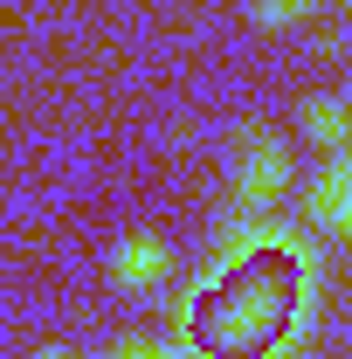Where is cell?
<instances>
[{
  "label": "cell",
  "instance_id": "obj_1",
  "mask_svg": "<svg viewBox=\"0 0 352 359\" xmlns=\"http://www.w3.org/2000/svg\"><path fill=\"white\" fill-rule=\"evenodd\" d=\"M311 325V276L290 228L263 215H235L221 235V256L187 290L180 332L201 359H297Z\"/></svg>",
  "mask_w": 352,
  "mask_h": 359
},
{
  "label": "cell",
  "instance_id": "obj_2",
  "mask_svg": "<svg viewBox=\"0 0 352 359\" xmlns=\"http://www.w3.org/2000/svg\"><path fill=\"white\" fill-rule=\"evenodd\" d=\"M283 187H290V152H283V138L249 132V138H242V166H235V194H242V208L263 215Z\"/></svg>",
  "mask_w": 352,
  "mask_h": 359
},
{
  "label": "cell",
  "instance_id": "obj_3",
  "mask_svg": "<svg viewBox=\"0 0 352 359\" xmlns=\"http://www.w3.org/2000/svg\"><path fill=\"white\" fill-rule=\"evenodd\" d=\"M111 269H118L125 290H152V283L166 276V242H159V235H125L118 256H111Z\"/></svg>",
  "mask_w": 352,
  "mask_h": 359
},
{
  "label": "cell",
  "instance_id": "obj_4",
  "mask_svg": "<svg viewBox=\"0 0 352 359\" xmlns=\"http://www.w3.org/2000/svg\"><path fill=\"white\" fill-rule=\"evenodd\" d=\"M304 132L318 138V145L339 152V145H352V111H346V104H332V97H311V104H304Z\"/></svg>",
  "mask_w": 352,
  "mask_h": 359
},
{
  "label": "cell",
  "instance_id": "obj_5",
  "mask_svg": "<svg viewBox=\"0 0 352 359\" xmlns=\"http://www.w3.org/2000/svg\"><path fill=\"white\" fill-rule=\"evenodd\" d=\"M318 0H256V21L263 28H290V21H304Z\"/></svg>",
  "mask_w": 352,
  "mask_h": 359
},
{
  "label": "cell",
  "instance_id": "obj_6",
  "mask_svg": "<svg viewBox=\"0 0 352 359\" xmlns=\"http://www.w3.org/2000/svg\"><path fill=\"white\" fill-rule=\"evenodd\" d=\"M332 228H346V235H352V187H346V201H339V215H332Z\"/></svg>",
  "mask_w": 352,
  "mask_h": 359
},
{
  "label": "cell",
  "instance_id": "obj_7",
  "mask_svg": "<svg viewBox=\"0 0 352 359\" xmlns=\"http://www.w3.org/2000/svg\"><path fill=\"white\" fill-rule=\"evenodd\" d=\"M35 359H76V353H69V346H42Z\"/></svg>",
  "mask_w": 352,
  "mask_h": 359
}]
</instances>
